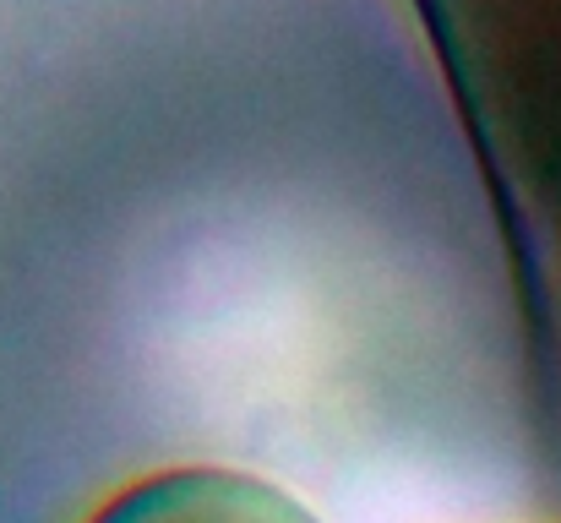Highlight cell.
Masks as SVG:
<instances>
[{"label": "cell", "instance_id": "1", "mask_svg": "<svg viewBox=\"0 0 561 523\" xmlns=\"http://www.w3.org/2000/svg\"><path fill=\"white\" fill-rule=\"evenodd\" d=\"M561 354V0H414Z\"/></svg>", "mask_w": 561, "mask_h": 523}]
</instances>
